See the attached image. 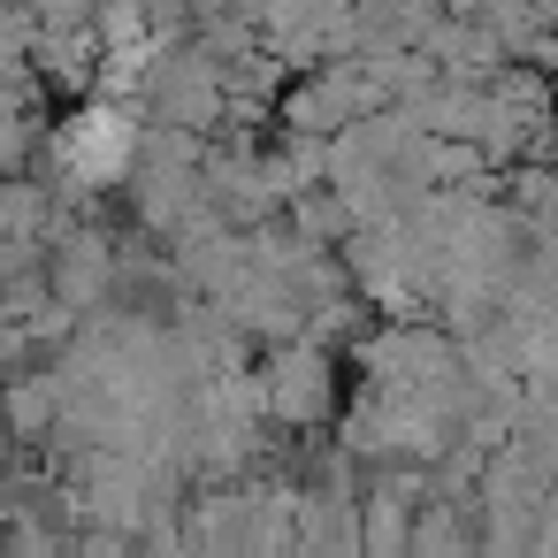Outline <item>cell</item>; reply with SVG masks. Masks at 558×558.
<instances>
[{"mask_svg": "<svg viewBox=\"0 0 558 558\" xmlns=\"http://www.w3.org/2000/svg\"><path fill=\"white\" fill-rule=\"evenodd\" d=\"M131 123L116 116V108H85L70 131H62V161L85 177V184H116L123 169H131Z\"/></svg>", "mask_w": 558, "mask_h": 558, "instance_id": "6da1fadb", "label": "cell"}]
</instances>
